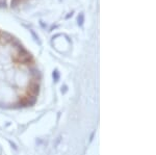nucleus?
Masks as SVG:
<instances>
[{
    "label": "nucleus",
    "mask_w": 156,
    "mask_h": 155,
    "mask_svg": "<svg viewBox=\"0 0 156 155\" xmlns=\"http://www.w3.org/2000/svg\"><path fill=\"white\" fill-rule=\"evenodd\" d=\"M84 21V16L83 14H80L79 16H78V24L79 25H82V23H83Z\"/></svg>",
    "instance_id": "f257e3e1"
}]
</instances>
